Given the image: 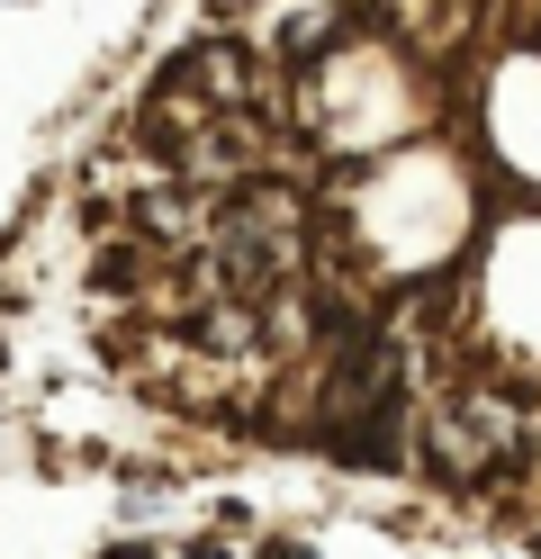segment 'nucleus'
Returning a JSON list of instances; mask_svg holds the SVG:
<instances>
[{
	"instance_id": "5",
	"label": "nucleus",
	"mask_w": 541,
	"mask_h": 559,
	"mask_svg": "<svg viewBox=\"0 0 541 559\" xmlns=\"http://www.w3.org/2000/svg\"><path fill=\"white\" fill-rule=\"evenodd\" d=\"M180 559H235L226 542H190V550H180Z\"/></svg>"
},
{
	"instance_id": "2",
	"label": "nucleus",
	"mask_w": 541,
	"mask_h": 559,
	"mask_svg": "<svg viewBox=\"0 0 541 559\" xmlns=\"http://www.w3.org/2000/svg\"><path fill=\"white\" fill-rule=\"evenodd\" d=\"M262 0H208V19H216V37H235V19H252Z\"/></svg>"
},
{
	"instance_id": "1",
	"label": "nucleus",
	"mask_w": 541,
	"mask_h": 559,
	"mask_svg": "<svg viewBox=\"0 0 541 559\" xmlns=\"http://www.w3.org/2000/svg\"><path fill=\"white\" fill-rule=\"evenodd\" d=\"M415 451L443 487H505L532 461V406L496 397V389H443L424 406Z\"/></svg>"
},
{
	"instance_id": "6",
	"label": "nucleus",
	"mask_w": 541,
	"mask_h": 559,
	"mask_svg": "<svg viewBox=\"0 0 541 559\" xmlns=\"http://www.w3.org/2000/svg\"><path fill=\"white\" fill-rule=\"evenodd\" d=\"M532 550H541V523H532Z\"/></svg>"
},
{
	"instance_id": "3",
	"label": "nucleus",
	"mask_w": 541,
	"mask_h": 559,
	"mask_svg": "<svg viewBox=\"0 0 541 559\" xmlns=\"http://www.w3.org/2000/svg\"><path fill=\"white\" fill-rule=\"evenodd\" d=\"M252 559H316V550H307V542H289V533H271V542L252 550Z\"/></svg>"
},
{
	"instance_id": "4",
	"label": "nucleus",
	"mask_w": 541,
	"mask_h": 559,
	"mask_svg": "<svg viewBox=\"0 0 541 559\" xmlns=\"http://www.w3.org/2000/svg\"><path fill=\"white\" fill-rule=\"evenodd\" d=\"M91 559H163L154 542H108V550H91Z\"/></svg>"
}]
</instances>
